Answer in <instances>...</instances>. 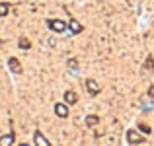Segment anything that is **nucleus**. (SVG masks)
<instances>
[{"instance_id":"nucleus-1","label":"nucleus","mask_w":154,"mask_h":146,"mask_svg":"<svg viewBox=\"0 0 154 146\" xmlns=\"http://www.w3.org/2000/svg\"><path fill=\"white\" fill-rule=\"evenodd\" d=\"M47 26H49V29L55 31V33H64V31L68 29V23H64L63 20H49Z\"/></svg>"},{"instance_id":"nucleus-2","label":"nucleus","mask_w":154,"mask_h":146,"mask_svg":"<svg viewBox=\"0 0 154 146\" xmlns=\"http://www.w3.org/2000/svg\"><path fill=\"white\" fill-rule=\"evenodd\" d=\"M127 142L129 144H143L144 142V136H140L135 129H129V131H127Z\"/></svg>"},{"instance_id":"nucleus-3","label":"nucleus","mask_w":154,"mask_h":146,"mask_svg":"<svg viewBox=\"0 0 154 146\" xmlns=\"http://www.w3.org/2000/svg\"><path fill=\"white\" fill-rule=\"evenodd\" d=\"M55 115L60 117V119H66L68 115H70V111H68V103H55Z\"/></svg>"},{"instance_id":"nucleus-4","label":"nucleus","mask_w":154,"mask_h":146,"mask_svg":"<svg viewBox=\"0 0 154 146\" xmlns=\"http://www.w3.org/2000/svg\"><path fill=\"white\" fill-rule=\"evenodd\" d=\"M33 142H35V146H53L41 131H35L33 132Z\"/></svg>"},{"instance_id":"nucleus-5","label":"nucleus","mask_w":154,"mask_h":146,"mask_svg":"<svg viewBox=\"0 0 154 146\" xmlns=\"http://www.w3.org/2000/svg\"><path fill=\"white\" fill-rule=\"evenodd\" d=\"M86 88H88V94L90 96H98L100 94V84L96 82V80H86Z\"/></svg>"},{"instance_id":"nucleus-6","label":"nucleus","mask_w":154,"mask_h":146,"mask_svg":"<svg viewBox=\"0 0 154 146\" xmlns=\"http://www.w3.org/2000/svg\"><path fill=\"white\" fill-rule=\"evenodd\" d=\"M8 66H10V70L14 72V74H22V64H20V60L18 59H8Z\"/></svg>"},{"instance_id":"nucleus-7","label":"nucleus","mask_w":154,"mask_h":146,"mask_svg":"<svg viewBox=\"0 0 154 146\" xmlns=\"http://www.w3.org/2000/svg\"><path fill=\"white\" fill-rule=\"evenodd\" d=\"M14 138H16L14 131H10V132H8V135L0 136V146H12V144H14Z\"/></svg>"},{"instance_id":"nucleus-8","label":"nucleus","mask_w":154,"mask_h":146,"mask_svg":"<svg viewBox=\"0 0 154 146\" xmlns=\"http://www.w3.org/2000/svg\"><path fill=\"white\" fill-rule=\"evenodd\" d=\"M68 29H70V33H82V29H84V27H82V23H78V22H76V20H70V22H68Z\"/></svg>"},{"instance_id":"nucleus-9","label":"nucleus","mask_w":154,"mask_h":146,"mask_svg":"<svg viewBox=\"0 0 154 146\" xmlns=\"http://www.w3.org/2000/svg\"><path fill=\"white\" fill-rule=\"evenodd\" d=\"M76 101H78V96H76V94H74L72 90L64 92V103H68V105H74Z\"/></svg>"},{"instance_id":"nucleus-10","label":"nucleus","mask_w":154,"mask_h":146,"mask_svg":"<svg viewBox=\"0 0 154 146\" xmlns=\"http://www.w3.org/2000/svg\"><path fill=\"white\" fill-rule=\"evenodd\" d=\"M98 123H100L98 115H88L86 117V125H88V127H94V125H98Z\"/></svg>"},{"instance_id":"nucleus-11","label":"nucleus","mask_w":154,"mask_h":146,"mask_svg":"<svg viewBox=\"0 0 154 146\" xmlns=\"http://www.w3.org/2000/svg\"><path fill=\"white\" fill-rule=\"evenodd\" d=\"M8 10H10V6H8L6 2H0V18L8 16Z\"/></svg>"},{"instance_id":"nucleus-12","label":"nucleus","mask_w":154,"mask_h":146,"mask_svg":"<svg viewBox=\"0 0 154 146\" xmlns=\"http://www.w3.org/2000/svg\"><path fill=\"white\" fill-rule=\"evenodd\" d=\"M29 47H31V43L27 41L26 37H22V39H20V49H29Z\"/></svg>"},{"instance_id":"nucleus-13","label":"nucleus","mask_w":154,"mask_h":146,"mask_svg":"<svg viewBox=\"0 0 154 146\" xmlns=\"http://www.w3.org/2000/svg\"><path fill=\"white\" fill-rule=\"evenodd\" d=\"M139 129L144 132V135H148V132H150V127H146V125H139Z\"/></svg>"},{"instance_id":"nucleus-14","label":"nucleus","mask_w":154,"mask_h":146,"mask_svg":"<svg viewBox=\"0 0 154 146\" xmlns=\"http://www.w3.org/2000/svg\"><path fill=\"white\" fill-rule=\"evenodd\" d=\"M20 146H31V144H27V142H22V144H20Z\"/></svg>"},{"instance_id":"nucleus-15","label":"nucleus","mask_w":154,"mask_h":146,"mask_svg":"<svg viewBox=\"0 0 154 146\" xmlns=\"http://www.w3.org/2000/svg\"><path fill=\"white\" fill-rule=\"evenodd\" d=\"M0 45H2V41H0Z\"/></svg>"}]
</instances>
